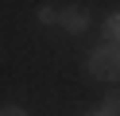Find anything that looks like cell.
Here are the masks:
<instances>
[{
    "mask_svg": "<svg viewBox=\"0 0 120 116\" xmlns=\"http://www.w3.org/2000/svg\"><path fill=\"white\" fill-rule=\"evenodd\" d=\"M89 74L105 77V81H120V43H101L93 54H89Z\"/></svg>",
    "mask_w": 120,
    "mask_h": 116,
    "instance_id": "1",
    "label": "cell"
},
{
    "mask_svg": "<svg viewBox=\"0 0 120 116\" xmlns=\"http://www.w3.org/2000/svg\"><path fill=\"white\" fill-rule=\"evenodd\" d=\"M58 23H62L66 31H85V23H89V19H85V12H81V8H66Z\"/></svg>",
    "mask_w": 120,
    "mask_h": 116,
    "instance_id": "2",
    "label": "cell"
},
{
    "mask_svg": "<svg viewBox=\"0 0 120 116\" xmlns=\"http://www.w3.org/2000/svg\"><path fill=\"white\" fill-rule=\"evenodd\" d=\"M101 116H120V93H109V97H105Z\"/></svg>",
    "mask_w": 120,
    "mask_h": 116,
    "instance_id": "3",
    "label": "cell"
},
{
    "mask_svg": "<svg viewBox=\"0 0 120 116\" xmlns=\"http://www.w3.org/2000/svg\"><path fill=\"white\" fill-rule=\"evenodd\" d=\"M39 19H43V23H58V19H62V8L43 4V8H39Z\"/></svg>",
    "mask_w": 120,
    "mask_h": 116,
    "instance_id": "4",
    "label": "cell"
},
{
    "mask_svg": "<svg viewBox=\"0 0 120 116\" xmlns=\"http://www.w3.org/2000/svg\"><path fill=\"white\" fill-rule=\"evenodd\" d=\"M105 31H109V39H120V12H116V15H109Z\"/></svg>",
    "mask_w": 120,
    "mask_h": 116,
    "instance_id": "5",
    "label": "cell"
},
{
    "mask_svg": "<svg viewBox=\"0 0 120 116\" xmlns=\"http://www.w3.org/2000/svg\"><path fill=\"white\" fill-rule=\"evenodd\" d=\"M0 116H27L23 108H16V105H8V108H0Z\"/></svg>",
    "mask_w": 120,
    "mask_h": 116,
    "instance_id": "6",
    "label": "cell"
},
{
    "mask_svg": "<svg viewBox=\"0 0 120 116\" xmlns=\"http://www.w3.org/2000/svg\"><path fill=\"white\" fill-rule=\"evenodd\" d=\"M93 116H101V112H93Z\"/></svg>",
    "mask_w": 120,
    "mask_h": 116,
    "instance_id": "7",
    "label": "cell"
}]
</instances>
